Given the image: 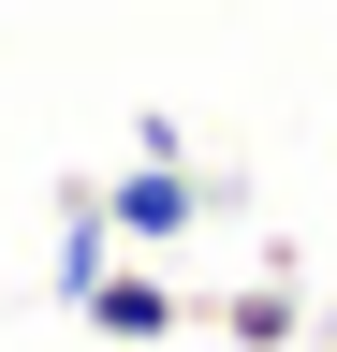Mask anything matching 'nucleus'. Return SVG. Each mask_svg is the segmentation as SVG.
<instances>
[{
  "label": "nucleus",
  "mask_w": 337,
  "mask_h": 352,
  "mask_svg": "<svg viewBox=\"0 0 337 352\" xmlns=\"http://www.w3.org/2000/svg\"><path fill=\"white\" fill-rule=\"evenodd\" d=\"M103 264H117V220H103V206H73V220H59V308L89 294Z\"/></svg>",
  "instance_id": "obj_4"
},
{
  "label": "nucleus",
  "mask_w": 337,
  "mask_h": 352,
  "mask_svg": "<svg viewBox=\"0 0 337 352\" xmlns=\"http://www.w3.org/2000/svg\"><path fill=\"white\" fill-rule=\"evenodd\" d=\"M73 323H89V338H117V352H161V338L191 323V294L161 279V264H103V279L73 294Z\"/></svg>",
  "instance_id": "obj_2"
},
{
  "label": "nucleus",
  "mask_w": 337,
  "mask_h": 352,
  "mask_svg": "<svg viewBox=\"0 0 337 352\" xmlns=\"http://www.w3.org/2000/svg\"><path fill=\"white\" fill-rule=\"evenodd\" d=\"M205 323H220L235 352H293V323H308V279H293V250H264V279H235Z\"/></svg>",
  "instance_id": "obj_3"
},
{
  "label": "nucleus",
  "mask_w": 337,
  "mask_h": 352,
  "mask_svg": "<svg viewBox=\"0 0 337 352\" xmlns=\"http://www.w3.org/2000/svg\"><path fill=\"white\" fill-rule=\"evenodd\" d=\"M103 220H117V250H176L205 206H220V176H191V162H132V176H103L89 191Z\"/></svg>",
  "instance_id": "obj_1"
}]
</instances>
